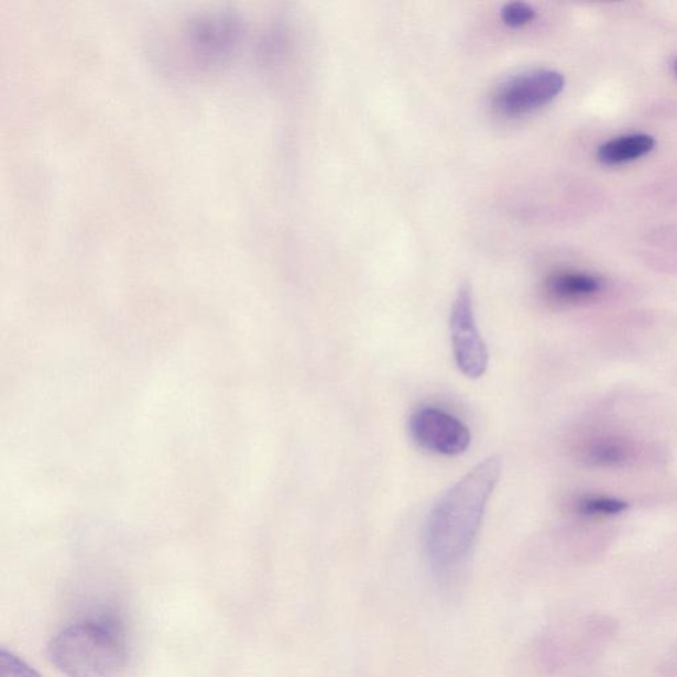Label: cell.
I'll use <instances>...</instances> for the list:
<instances>
[{"label": "cell", "mask_w": 677, "mask_h": 677, "mask_svg": "<svg viewBox=\"0 0 677 677\" xmlns=\"http://www.w3.org/2000/svg\"><path fill=\"white\" fill-rule=\"evenodd\" d=\"M501 476L502 459H484L434 505L425 527V550L438 574H449L468 560Z\"/></svg>", "instance_id": "1"}, {"label": "cell", "mask_w": 677, "mask_h": 677, "mask_svg": "<svg viewBox=\"0 0 677 677\" xmlns=\"http://www.w3.org/2000/svg\"><path fill=\"white\" fill-rule=\"evenodd\" d=\"M48 657L68 677H117L127 666L128 646L114 618L83 621L48 643Z\"/></svg>", "instance_id": "2"}, {"label": "cell", "mask_w": 677, "mask_h": 677, "mask_svg": "<svg viewBox=\"0 0 677 677\" xmlns=\"http://www.w3.org/2000/svg\"><path fill=\"white\" fill-rule=\"evenodd\" d=\"M452 351L459 371L465 376H483L489 367V350L478 331L474 302L469 284L459 287L450 315Z\"/></svg>", "instance_id": "3"}, {"label": "cell", "mask_w": 677, "mask_h": 677, "mask_svg": "<svg viewBox=\"0 0 677 677\" xmlns=\"http://www.w3.org/2000/svg\"><path fill=\"white\" fill-rule=\"evenodd\" d=\"M565 88V78L557 70L525 72L503 83L494 96L498 110L507 116H522L554 101Z\"/></svg>", "instance_id": "4"}, {"label": "cell", "mask_w": 677, "mask_h": 677, "mask_svg": "<svg viewBox=\"0 0 677 677\" xmlns=\"http://www.w3.org/2000/svg\"><path fill=\"white\" fill-rule=\"evenodd\" d=\"M411 436L423 449L439 456L463 455L471 444L469 427L438 407H419L410 419Z\"/></svg>", "instance_id": "5"}, {"label": "cell", "mask_w": 677, "mask_h": 677, "mask_svg": "<svg viewBox=\"0 0 677 677\" xmlns=\"http://www.w3.org/2000/svg\"><path fill=\"white\" fill-rule=\"evenodd\" d=\"M547 291L552 297L560 301H581L600 293L602 281L588 273L560 272L550 275Z\"/></svg>", "instance_id": "6"}, {"label": "cell", "mask_w": 677, "mask_h": 677, "mask_svg": "<svg viewBox=\"0 0 677 677\" xmlns=\"http://www.w3.org/2000/svg\"><path fill=\"white\" fill-rule=\"evenodd\" d=\"M655 138L648 134H629L618 137L598 149V160L607 166H616L640 160L655 148Z\"/></svg>", "instance_id": "7"}, {"label": "cell", "mask_w": 677, "mask_h": 677, "mask_svg": "<svg viewBox=\"0 0 677 677\" xmlns=\"http://www.w3.org/2000/svg\"><path fill=\"white\" fill-rule=\"evenodd\" d=\"M629 450L620 440L601 438L596 439L583 450V458L590 465L600 468H613L626 461Z\"/></svg>", "instance_id": "8"}, {"label": "cell", "mask_w": 677, "mask_h": 677, "mask_svg": "<svg viewBox=\"0 0 677 677\" xmlns=\"http://www.w3.org/2000/svg\"><path fill=\"white\" fill-rule=\"evenodd\" d=\"M627 503L611 496H587L577 503V510L583 516H615L626 511Z\"/></svg>", "instance_id": "9"}, {"label": "cell", "mask_w": 677, "mask_h": 677, "mask_svg": "<svg viewBox=\"0 0 677 677\" xmlns=\"http://www.w3.org/2000/svg\"><path fill=\"white\" fill-rule=\"evenodd\" d=\"M0 677H43L29 663L11 653L8 648H0Z\"/></svg>", "instance_id": "10"}, {"label": "cell", "mask_w": 677, "mask_h": 677, "mask_svg": "<svg viewBox=\"0 0 677 677\" xmlns=\"http://www.w3.org/2000/svg\"><path fill=\"white\" fill-rule=\"evenodd\" d=\"M536 15V10L524 2L507 3L501 11L502 21L514 29L531 23Z\"/></svg>", "instance_id": "11"}, {"label": "cell", "mask_w": 677, "mask_h": 677, "mask_svg": "<svg viewBox=\"0 0 677 677\" xmlns=\"http://www.w3.org/2000/svg\"><path fill=\"white\" fill-rule=\"evenodd\" d=\"M676 72H677V63H676Z\"/></svg>", "instance_id": "12"}]
</instances>
